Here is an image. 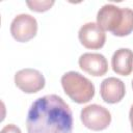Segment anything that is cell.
<instances>
[{
	"label": "cell",
	"mask_w": 133,
	"mask_h": 133,
	"mask_svg": "<svg viewBox=\"0 0 133 133\" xmlns=\"http://www.w3.org/2000/svg\"><path fill=\"white\" fill-rule=\"evenodd\" d=\"M26 4L28 5V7L35 12H45L47 10H49L53 4L54 1L53 0H43V1H37V0H33V1H27Z\"/></svg>",
	"instance_id": "obj_11"
},
{
	"label": "cell",
	"mask_w": 133,
	"mask_h": 133,
	"mask_svg": "<svg viewBox=\"0 0 133 133\" xmlns=\"http://www.w3.org/2000/svg\"><path fill=\"white\" fill-rule=\"evenodd\" d=\"M80 69L95 77H101L108 71V62L103 54L100 53H84L79 57Z\"/></svg>",
	"instance_id": "obj_8"
},
{
	"label": "cell",
	"mask_w": 133,
	"mask_h": 133,
	"mask_svg": "<svg viewBox=\"0 0 133 133\" xmlns=\"http://www.w3.org/2000/svg\"><path fill=\"white\" fill-rule=\"evenodd\" d=\"M26 127L28 133H73V113L57 95H46L30 106Z\"/></svg>",
	"instance_id": "obj_1"
},
{
	"label": "cell",
	"mask_w": 133,
	"mask_h": 133,
	"mask_svg": "<svg viewBox=\"0 0 133 133\" xmlns=\"http://www.w3.org/2000/svg\"><path fill=\"white\" fill-rule=\"evenodd\" d=\"M78 37L83 47L86 49H101L106 42L105 31L94 22H88L82 25L78 32Z\"/></svg>",
	"instance_id": "obj_7"
},
{
	"label": "cell",
	"mask_w": 133,
	"mask_h": 133,
	"mask_svg": "<svg viewBox=\"0 0 133 133\" xmlns=\"http://www.w3.org/2000/svg\"><path fill=\"white\" fill-rule=\"evenodd\" d=\"M100 95L104 102L116 104L123 100L126 95L125 83L115 77H108L101 82Z\"/></svg>",
	"instance_id": "obj_9"
},
{
	"label": "cell",
	"mask_w": 133,
	"mask_h": 133,
	"mask_svg": "<svg viewBox=\"0 0 133 133\" xmlns=\"http://www.w3.org/2000/svg\"><path fill=\"white\" fill-rule=\"evenodd\" d=\"M111 66L117 75L129 76L133 72V51L128 48L117 49L112 55Z\"/></svg>",
	"instance_id": "obj_10"
},
{
	"label": "cell",
	"mask_w": 133,
	"mask_h": 133,
	"mask_svg": "<svg viewBox=\"0 0 133 133\" xmlns=\"http://www.w3.org/2000/svg\"><path fill=\"white\" fill-rule=\"evenodd\" d=\"M10 33L20 43H26L32 39L37 33V22L35 18L28 14L16 16L10 24Z\"/></svg>",
	"instance_id": "obj_6"
},
{
	"label": "cell",
	"mask_w": 133,
	"mask_h": 133,
	"mask_svg": "<svg viewBox=\"0 0 133 133\" xmlns=\"http://www.w3.org/2000/svg\"><path fill=\"white\" fill-rule=\"evenodd\" d=\"M97 24L115 36H127L133 32V10L129 7L105 4L97 14Z\"/></svg>",
	"instance_id": "obj_2"
},
{
	"label": "cell",
	"mask_w": 133,
	"mask_h": 133,
	"mask_svg": "<svg viewBox=\"0 0 133 133\" xmlns=\"http://www.w3.org/2000/svg\"><path fill=\"white\" fill-rule=\"evenodd\" d=\"M1 133H22V132L18 126H16L14 124H8L2 128Z\"/></svg>",
	"instance_id": "obj_12"
},
{
	"label": "cell",
	"mask_w": 133,
	"mask_h": 133,
	"mask_svg": "<svg viewBox=\"0 0 133 133\" xmlns=\"http://www.w3.org/2000/svg\"><path fill=\"white\" fill-rule=\"evenodd\" d=\"M132 88H133V80H132Z\"/></svg>",
	"instance_id": "obj_14"
},
{
	"label": "cell",
	"mask_w": 133,
	"mask_h": 133,
	"mask_svg": "<svg viewBox=\"0 0 133 133\" xmlns=\"http://www.w3.org/2000/svg\"><path fill=\"white\" fill-rule=\"evenodd\" d=\"M14 81L16 86L26 94H35L45 87L46 80L44 75L35 70L26 68L15 74Z\"/></svg>",
	"instance_id": "obj_5"
},
{
	"label": "cell",
	"mask_w": 133,
	"mask_h": 133,
	"mask_svg": "<svg viewBox=\"0 0 133 133\" xmlns=\"http://www.w3.org/2000/svg\"><path fill=\"white\" fill-rule=\"evenodd\" d=\"M80 119L87 129L92 131H102L110 125L111 114L105 107L98 104H90L82 108L80 112Z\"/></svg>",
	"instance_id": "obj_4"
},
{
	"label": "cell",
	"mask_w": 133,
	"mask_h": 133,
	"mask_svg": "<svg viewBox=\"0 0 133 133\" xmlns=\"http://www.w3.org/2000/svg\"><path fill=\"white\" fill-rule=\"evenodd\" d=\"M129 119H130V123H131V129H132V132H133V105L131 106L130 111H129Z\"/></svg>",
	"instance_id": "obj_13"
},
{
	"label": "cell",
	"mask_w": 133,
	"mask_h": 133,
	"mask_svg": "<svg viewBox=\"0 0 133 133\" xmlns=\"http://www.w3.org/2000/svg\"><path fill=\"white\" fill-rule=\"evenodd\" d=\"M60 82L64 92L75 103H87L95 96L94 83L78 72L70 71L64 73Z\"/></svg>",
	"instance_id": "obj_3"
}]
</instances>
